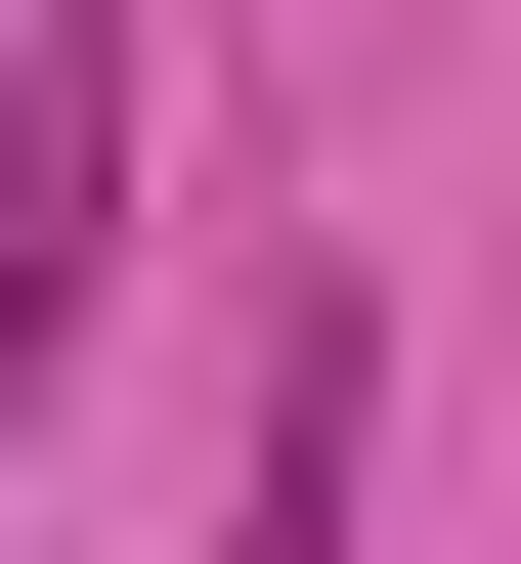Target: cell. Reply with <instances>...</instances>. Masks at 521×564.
Returning <instances> with one entry per match:
<instances>
[{"label":"cell","instance_id":"obj_1","mask_svg":"<svg viewBox=\"0 0 521 564\" xmlns=\"http://www.w3.org/2000/svg\"><path fill=\"white\" fill-rule=\"evenodd\" d=\"M87 261H131V44H0V348H87Z\"/></svg>","mask_w":521,"mask_h":564},{"label":"cell","instance_id":"obj_2","mask_svg":"<svg viewBox=\"0 0 521 564\" xmlns=\"http://www.w3.org/2000/svg\"><path fill=\"white\" fill-rule=\"evenodd\" d=\"M348 434H391V348H348V304H261V478H218V564H348Z\"/></svg>","mask_w":521,"mask_h":564},{"label":"cell","instance_id":"obj_3","mask_svg":"<svg viewBox=\"0 0 521 564\" xmlns=\"http://www.w3.org/2000/svg\"><path fill=\"white\" fill-rule=\"evenodd\" d=\"M0 44H44V0H0Z\"/></svg>","mask_w":521,"mask_h":564}]
</instances>
